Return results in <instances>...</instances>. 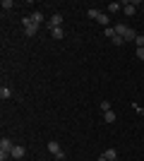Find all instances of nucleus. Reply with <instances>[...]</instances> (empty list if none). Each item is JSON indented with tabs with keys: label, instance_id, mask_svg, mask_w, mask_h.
Instances as JSON below:
<instances>
[{
	"label": "nucleus",
	"instance_id": "nucleus-5",
	"mask_svg": "<svg viewBox=\"0 0 144 161\" xmlns=\"http://www.w3.org/2000/svg\"><path fill=\"white\" fill-rule=\"evenodd\" d=\"M48 152L55 156V161H62V159H65V149L60 147V142H55V140L48 142Z\"/></svg>",
	"mask_w": 144,
	"mask_h": 161
},
{
	"label": "nucleus",
	"instance_id": "nucleus-2",
	"mask_svg": "<svg viewBox=\"0 0 144 161\" xmlns=\"http://www.w3.org/2000/svg\"><path fill=\"white\" fill-rule=\"evenodd\" d=\"M115 34L123 41H135L137 39V31H135L132 27H127V24H115Z\"/></svg>",
	"mask_w": 144,
	"mask_h": 161
},
{
	"label": "nucleus",
	"instance_id": "nucleus-18",
	"mask_svg": "<svg viewBox=\"0 0 144 161\" xmlns=\"http://www.w3.org/2000/svg\"><path fill=\"white\" fill-rule=\"evenodd\" d=\"M106 111H113V108H110V101H101V113H106Z\"/></svg>",
	"mask_w": 144,
	"mask_h": 161
},
{
	"label": "nucleus",
	"instance_id": "nucleus-4",
	"mask_svg": "<svg viewBox=\"0 0 144 161\" xmlns=\"http://www.w3.org/2000/svg\"><path fill=\"white\" fill-rule=\"evenodd\" d=\"M12 147H14V142L10 140V137H3V140H0V161H7V159H10Z\"/></svg>",
	"mask_w": 144,
	"mask_h": 161
},
{
	"label": "nucleus",
	"instance_id": "nucleus-17",
	"mask_svg": "<svg viewBox=\"0 0 144 161\" xmlns=\"http://www.w3.org/2000/svg\"><path fill=\"white\" fill-rule=\"evenodd\" d=\"M110 43H113V46H123L125 41H123V39H120V36H118V34H115V36H113V39H110Z\"/></svg>",
	"mask_w": 144,
	"mask_h": 161
},
{
	"label": "nucleus",
	"instance_id": "nucleus-1",
	"mask_svg": "<svg viewBox=\"0 0 144 161\" xmlns=\"http://www.w3.org/2000/svg\"><path fill=\"white\" fill-rule=\"evenodd\" d=\"M87 17L96 19V22H99V24H101L103 29H106V27H110V17H108V12H103V10H96V7H89V10H87Z\"/></svg>",
	"mask_w": 144,
	"mask_h": 161
},
{
	"label": "nucleus",
	"instance_id": "nucleus-13",
	"mask_svg": "<svg viewBox=\"0 0 144 161\" xmlns=\"http://www.w3.org/2000/svg\"><path fill=\"white\" fill-rule=\"evenodd\" d=\"M31 19H34L36 24L41 27V24H43V12H39V10H34V12H31Z\"/></svg>",
	"mask_w": 144,
	"mask_h": 161
},
{
	"label": "nucleus",
	"instance_id": "nucleus-19",
	"mask_svg": "<svg viewBox=\"0 0 144 161\" xmlns=\"http://www.w3.org/2000/svg\"><path fill=\"white\" fill-rule=\"evenodd\" d=\"M135 43H137V48H144V36H142V34H137V39H135Z\"/></svg>",
	"mask_w": 144,
	"mask_h": 161
},
{
	"label": "nucleus",
	"instance_id": "nucleus-10",
	"mask_svg": "<svg viewBox=\"0 0 144 161\" xmlns=\"http://www.w3.org/2000/svg\"><path fill=\"white\" fill-rule=\"evenodd\" d=\"M120 10H123L120 3H108V5H106V12L108 14H115V12H120Z\"/></svg>",
	"mask_w": 144,
	"mask_h": 161
},
{
	"label": "nucleus",
	"instance_id": "nucleus-15",
	"mask_svg": "<svg viewBox=\"0 0 144 161\" xmlns=\"http://www.w3.org/2000/svg\"><path fill=\"white\" fill-rule=\"evenodd\" d=\"M51 36H53V39H62V36H65V29H53V31H51Z\"/></svg>",
	"mask_w": 144,
	"mask_h": 161
},
{
	"label": "nucleus",
	"instance_id": "nucleus-8",
	"mask_svg": "<svg viewBox=\"0 0 144 161\" xmlns=\"http://www.w3.org/2000/svg\"><path fill=\"white\" fill-rule=\"evenodd\" d=\"M24 154H27V149L22 147V144H14V147H12V154H10V159H24Z\"/></svg>",
	"mask_w": 144,
	"mask_h": 161
},
{
	"label": "nucleus",
	"instance_id": "nucleus-21",
	"mask_svg": "<svg viewBox=\"0 0 144 161\" xmlns=\"http://www.w3.org/2000/svg\"><path fill=\"white\" fill-rule=\"evenodd\" d=\"M137 58H139V60H144V48H137Z\"/></svg>",
	"mask_w": 144,
	"mask_h": 161
},
{
	"label": "nucleus",
	"instance_id": "nucleus-9",
	"mask_svg": "<svg viewBox=\"0 0 144 161\" xmlns=\"http://www.w3.org/2000/svg\"><path fill=\"white\" fill-rule=\"evenodd\" d=\"M0 99H3V101L12 99V89L7 87V84H3V87H0Z\"/></svg>",
	"mask_w": 144,
	"mask_h": 161
},
{
	"label": "nucleus",
	"instance_id": "nucleus-7",
	"mask_svg": "<svg viewBox=\"0 0 144 161\" xmlns=\"http://www.w3.org/2000/svg\"><path fill=\"white\" fill-rule=\"evenodd\" d=\"M123 12L127 14V17H135V12H137V3H123Z\"/></svg>",
	"mask_w": 144,
	"mask_h": 161
},
{
	"label": "nucleus",
	"instance_id": "nucleus-12",
	"mask_svg": "<svg viewBox=\"0 0 144 161\" xmlns=\"http://www.w3.org/2000/svg\"><path fill=\"white\" fill-rule=\"evenodd\" d=\"M115 120H118L115 111H106V113H103V123H115Z\"/></svg>",
	"mask_w": 144,
	"mask_h": 161
},
{
	"label": "nucleus",
	"instance_id": "nucleus-16",
	"mask_svg": "<svg viewBox=\"0 0 144 161\" xmlns=\"http://www.w3.org/2000/svg\"><path fill=\"white\" fill-rule=\"evenodd\" d=\"M103 34H106V39H113V36H115V27H106V29H103Z\"/></svg>",
	"mask_w": 144,
	"mask_h": 161
},
{
	"label": "nucleus",
	"instance_id": "nucleus-11",
	"mask_svg": "<svg viewBox=\"0 0 144 161\" xmlns=\"http://www.w3.org/2000/svg\"><path fill=\"white\" fill-rule=\"evenodd\" d=\"M103 156H106V161H118V149H106V152H103Z\"/></svg>",
	"mask_w": 144,
	"mask_h": 161
},
{
	"label": "nucleus",
	"instance_id": "nucleus-6",
	"mask_svg": "<svg viewBox=\"0 0 144 161\" xmlns=\"http://www.w3.org/2000/svg\"><path fill=\"white\" fill-rule=\"evenodd\" d=\"M46 27L51 29V31H53V29H60V27H62V14H60V12L51 14V19L46 22Z\"/></svg>",
	"mask_w": 144,
	"mask_h": 161
},
{
	"label": "nucleus",
	"instance_id": "nucleus-22",
	"mask_svg": "<svg viewBox=\"0 0 144 161\" xmlns=\"http://www.w3.org/2000/svg\"><path fill=\"white\" fill-rule=\"evenodd\" d=\"M96 161H106V156H103V154H101V156H99V159H96Z\"/></svg>",
	"mask_w": 144,
	"mask_h": 161
},
{
	"label": "nucleus",
	"instance_id": "nucleus-14",
	"mask_svg": "<svg viewBox=\"0 0 144 161\" xmlns=\"http://www.w3.org/2000/svg\"><path fill=\"white\" fill-rule=\"evenodd\" d=\"M0 7H3V12H10V10L14 7V3H12V0H3V3H0Z\"/></svg>",
	"mask_w": 144,
	"mask_h": 161
},
{
	"label": "nucleus",
	"instance_id": "nucleus-3",
	"mask_svg": "<svg viewBox=\"0 0 144 161\" xmlns=\"http://www.w3.org/2000/svg\"><path fill=\"white\" fill-rule=\"evenodd\" d=\"M22 27H24V36H36V31H39V24H36L34 19H31V14H24L22 17Z\"/></svg>",
	"mask_w": 144,
	"mask_h": 161
},
{
	"label": "nucleus",
	"instance_id": "nucleus-20",
	"mask_svg": "<svg viewBox=\"0 0 144 161\" xmlns=\"http://www.w3.org/2000/svg\"><path fill=\"white\" fill-rule=\"evenodd\" d=\"M132 108H135V111H137V113H139V115H144V108H142V106H139V103H132Z\"/></svg>",
	"mask_w": 144,
	"mask_h": 161
}]
</instances>
